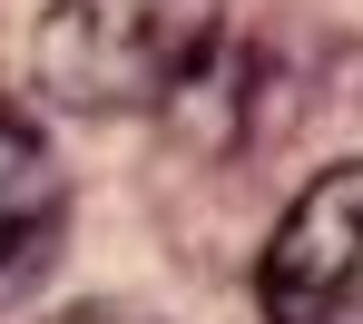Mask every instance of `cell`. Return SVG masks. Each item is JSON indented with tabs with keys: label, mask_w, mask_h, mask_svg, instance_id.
<instances>
[{
	"label": "cell",
	"mask_w": 363,
	"mask_h": 324,
	"mask_svg": "<svg viewBox=\"0 0 363 324\" xmlns=\"http://www.w3.org/2000/svg\"><path fill=\"white\" fill-rule=\"evenodd\" d=\"M30 69L69 118H157L226 69V0H50Z\"/></svg>",
	"instance_id": "obj_1"
},
{
	"label": "cell",
	"mask_w": 363,
	"mask_h": 324,
	"mask_svg": "<svg viewBox=\"0 0 363 324\" xmlns=\"http://www.w3.org/2000/svg\"><path fill=\"white\" fill-rule=\"evenodd\" d=\"M265 324H363V157L324 167L255 256Z\"/></svg>",
	"instance_id": "obj_2"
},
{
	"label": "cell",
	"mask_w": 363,
	"mask_h": 324,
	"mask_svg": "<svg viewBox=\"0 0 363 324\" xmlns=\"http://www.w3.org/2000/svg\"><path fill=\"white\" fill-rule=\"evenodd\" d=\"M69 236V177L60 147L40 138V118H20L0 99V305H20L50 265H60Z\"/></svg>",
	"instance_id": "obj_3"
},
{
	"label": "cell",
	"mask_w": 363,
	"mask_h": 324,
	"mask_svg": "<svg viewBox=\"0 0 363 324\" xmlns=\"http://www.w3.org/2000/svg\"><path fill=\"white\" fill-rule=\"evenodd\" d=\"M60 324H147V315H118V305H79V315H60Z\"/></svg>",
	"instance_id": "obj_4"
}]
</instances>
